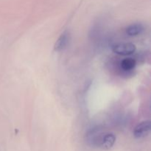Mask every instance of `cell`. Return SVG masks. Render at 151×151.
<instances>
[{"label":"cell","instance_id":"6da1fadb","mask_svg":"<svg viewBox=\"0 0 151 151\" xmlns=\"http://www.w3.org/2000/svg\"><path fill=\"white\" fill-rule=\"evenodd\" d=\"M113 52L119 55H130L135 52L136 46L131 43H119L113 47Z\"/></svg>","mask_w":151,"mask_h":151},{"label":"cell","instance_id":"7a4b0ae2","mask_svg":"<svg viewBox=\"0 0 151 151\" xmlns=\"http://www.w3.org/2000/svg\"><path fill=\"white\" fill-rule=\"evenodd\" d=\"M150 131V122L149 120L144 121L139 124L135 128L134 135L136 138L141 139L147 137Z\"/></svg>","mask_w":151,"mask_h":151},{"label":"cell","instance_id":"3957f363","mask_svg":"<svg viewBox=\"0 0 151 151\" xmlns=\"http://www.w3.org/2000/svg\"><path fill=\"white\" fill-rule=\"evenodd\" d=\"M69 35L68 32H64L60 35L55 44V50L58 52L62 51L69 44Z\"/></svg>","mask_w":151,"mask_h":151},{"label":"cell","instance_id":"277c9868","mask_svg":"<svg viewBox=\"0 0 151 151\" xmlns=\"http://www.w3.org/2000/svg\"><path fill=\"white\" fill-rule=\"evenodd\" d=\"M116 137L113 134H107L103 137L100 141V147L104 150H109L114 145Z\"/></svg>","mask_w":151,"mask_h":151},{"label":"cell","instance_id":"5b68a950","mask_svg":"<svg viewBox=\"0 0 151 151\" xmlns=\"http://www.w3.org/2000/svg\"><path fill=\"white\" fill-rule=\"evenodd\" d=\"M144 30V26L141 23H135L129 25L125 29L127 35L129 36H137Z\"/></svg>","mask_w":151,"mask_h":151},{"label":"cell","instance_id":"8992f818","mask_svg":"<svg viewBox=\"0 0 151 151\" xmlns=\"http://www.w3.org/2000/svg\"><path fill=\"white\" fill-rule=\"evenodd\" d=\"M136 60L134 58H128L124 59L121 62V67L124 71H131L135 68Z\"/></svg>","mask_w":151,"mask_h":151}]
</instances>
